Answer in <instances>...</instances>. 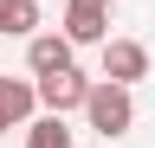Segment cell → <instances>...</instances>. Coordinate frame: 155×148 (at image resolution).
Returning a JSON list of instances; mask_svg holds the SVG:
<instances>
[{
  "instance_id": "1",
  "label": "cell",
  "mask_w": 155,
  "mask_h": 148,
  "mask_svg": "<svg viewBox=\"0 0 155 148\" xmlns=\"http://www.w3.org/2000/svg\"><path fill=\"white\" fill-rule=\"evenodd\" d=\"M84 116H91V129L104 142H116V135H129V122H136V103H129V84H110V77H97V90H91V103H84Z\"/></svg>"
},
{
  "instance_id": "2",
  "label": "cell",
  "mask_w": 155,
  "mask_h": 148,
  "mask_svg": "<svg viewBox=\"0 0 155 148\" xmlns=\"http://www.w3.org/2000/svg\"><path fill=\"white\" fill-rule=\"evenodd\" d=\"M91 90H97V84L71 65V71H52V77H39V103H45L52 116H65V109H84V103H91Z\"/></svg>"
},
{
  "instance_id": "3",
  "label": "cell",
  "mask_w": 155,
  "mask_h": 148,
  "mask_svg": "<svg viewBox=\"0 0 155 148\" xmlns=\"http://www.w3.org/2000/svg\"><path fill=\"white\" fill-rule=\"evenodd\" d=\"M104 77H110V84H142V77H149V45H136V39H104Z\"/></svg>"
},
{
  "instance_id": "4",
  "label": "cell",
  "mask_w": 155,
  "mask_h": 148,
  "mask_svg": "<svg viewBox=\"0 0 155 148\" xmlns=\"http://www.w3.org/2000/svg\"><path fill=\"white\" fill-rule=\"evenodd\" d=\"M104 26H110V0H71L65 7V39L71 45H104Z\"/></svg>"
},
{
  "instance_id": "5",
  "label": "cell",
  "mask_w": 155,
  "mask_h": 148,
  "mask_svg": "<svg viewBox=\"0 0 155 148\" xmlns=\"http://www.w3.org/2000/svg\"><path fill=\"white\" fill-rule=\"evenodd\" d=\"M32 103H39V84L0 71V135H7V129H26L32 122Z\"/></svg>"
},
{
  "instance_id": "6",
  "label": "cell",
  "mask_w": 155,
  "mask_h": 148,
  "mask_svg": "<svg viewBox=\"0 0 155 148\" xmlns=\"http://www.w3.org/2000/svg\"><path fill=\"white\" fill-rule=\"evenodd\" d=\"M26 65H32V77L71 71V39H65V32H39V39L26 45Z\"/></svg>"
},
{
  "instance_id": "7",
  "label": "cell",
  "mask_w": 155,
  "mask_h": 148,
  "mask_svg": "<svg viewBox=\"0 0 155 148\" xmlns=\"http://www.w3.org/2000/svg\"><path fill=\"white\" fill-rule=\"evenodd\" d=\"M26 148H71V129H65V116H39V122H26Z\"/></svg>"
},
{
  "instance_id": "8",
  "label": "cell",
  "mask_w": 155,
  "mask_h": 148,
  "mask_svg": "<svg viewBox=\"0 0 155 148\" xmlns=\"http://www.w3.org/2000/svg\"><path fill=\"white\" fill-rule=\"evenodd\" d=\"M39 26V0H13V13H7V32L19 39V32H32Z\"/></svg>"
},
{
  "instance_id": "9",
  "label": "cell",
  "mask_w": 155,
  "mask_h": 148,
  "mask_svg": "<svg viewBox=\"0 0 155 148\" xmlns=\"http://www.w3.org/2000/svg\"><path fill=\"white\" fill-rule=\"evenodd\" d=\"M7 13H13V0H0V32H7Z\"/></svg>"
}]
</instances>
